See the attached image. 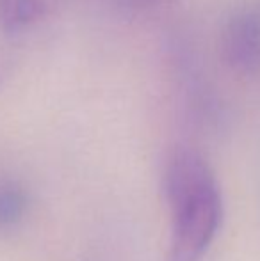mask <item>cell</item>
I'll return each mask as SVG.
<instances>
[{"label": "cell", "mask_w": 260, "mask_h": 261, "mask_svg": "<svg viewBox=\"0 0 260 261\" xmlns=\"http://www.w3.org/2000/svg\"><path fill=\"white\" fill-rule=\"evenodd\" d=\"M221 54L228 68L239 75L260 71V7L241 6L226 16Z\"/></svg>", "instance_id": "obj_2"}, {"label": "cell", "mask_w": 260, "mask_h": 261, "mask_svg": "<svg viewBox=\"0 0 260 261\" xmlns=\"http://www.w3.org/2000/svg\"><path fill=\"white\" fill-rule=\"evenodd\" d=\"M46 0H0V25L9 32L29 27L43 14Z\"/></svg>", "instance_id": "obj_3"}, {"label": "cell", "mask_w": 260, "mask_h": 261, "mask_svg": "<svg viewBox=\"0 0 260 261\" xmlns=\"http://www.w3.org/2000/svg\"><path fill=\"white\" fill-rule=\"evenodd\" d=\"M164 192L171 217L168 261H200L223 220V197L214 171L195 149L177 148L168 158Z\"/></svg>", "instance_id": "obj_1"}, {"label": "cell", "mask_w": 260, "mask_h": 261, "mask_svg": "<svg viewBox=\"0 0 260 261\" xmlns=\"http://www.w3.org/2000/svg\"><path fill=\"white\" fill-rule=\"evenodd\" d=\"M27 196L14 181H0V229H9L23 219Z\"/></svg>", "instance_id": "obj_4"}, {"label": "cell", "mask_w": 260, "mask_h": 261, "mask_svg": "<svg viewBox=\"0 0 260 261\" xmlns=\"http://www.w3.org/2000/svg\"><path fill=\"white\" fill-rule=\"evenodd\" d=\"M135 2H141V4H152V2H155V0H135Z\"/></svg>", "instance_id": "obj_5"}]
</instances>
